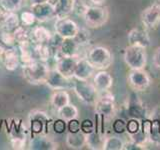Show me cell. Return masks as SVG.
<instances>
[{
	"mask_svg": "<svg viewBox=\"0 0 160 150\" xmlns=\"http://www.w3.org/2000/svg\"><path fill=\"white\" fill-rule=\"evenodd\" d=\"M50 67L48 63H45L42 61H35L22 65V74L23 77L26 81L30 84L38 85L45 83Z\"/></svg>",
	"mask_w": 160,
	"mask_h": 150,
	"instance_id": "6da1fadb",
	"label": "cell"
},
{
	"mask_svg": "<svg viewBox=\"0 0 160 150\" xmlns=\"http://www.w3.org/2000/svg\"><path fill=\"white\" fill-rule=\"evenodd\" d=\"M10 144H11V147L15 150H22L26 148L27 139L19 138V137H11L10 138Z\"/></svg>",
	"mask_w": 160,
	"mask_h": 150,
	"instance_id": "f35d334b",
	"label": "cell"
},
{
	"mask_svg": "<svg viewBox=\"0 0 160 150\" xmlns=\"http://www.w3.org/2000/svg\"><path fill=\"white\" fill-rule=\"evenodd\" d=\"M141 22L145 29H154L160 23V4L154 3L141 13Z\"/></svg>",
	"mask_w": 160,
	"mask_h": 150,
	"instance_id": "30bf717a",
	"label": "cell"
},
{
	"mask_svg": "<svg viewBox=\"0 0 160 150\" xmlns=\"http://www.w3.org/2000/svg\"><path fill=\"white\" fill-rule=\"evenodd\" d=\"M50 103L54 109L59 110L60 108L64 107L65 105L70 103V96L69 93L65 89L55 90L50 97Z\"/></svg>",
	"mask_w": 160,
	"mask_h": 150,
	"instance_id": "d4e9b609",
	"label": "cell"
},
{
	"mask_svg": "<svg viewBox=\"0 0 160 150\" xmlns=\"http://www.w3.org/2000/svg\"><path fill=\"white\" fill-rule=\"evenodd\" d=\"M14 33V37L15 40H16V43L20 44V43H23L25 41H29L30 40V32L27 30L26 26H19L13 31Z\"/></svg>",
	"mask_w": 160,
	"mask_h": 150,
	"instance_id": "d6a6232c",
	"label": "cell"
},
{
	"mask_svg": "<svg viewBox=\"0 0 160 150\" xmlns=\"http://www.w3.org/2000/svg\"><path fill=\"white\" fill-rule=\"evenodd\" d=\"M52 32L44 26H35L30 32V40L36 44H48L52 37Z\"/></svg>",
	"mask_w": 160,
	"mask_h": 150,
	"instance_id": "44dd1931",
	"label": "cell"
},
{
	"mask_svg": "<svg viewBox=\"0 0 160 150\" xmlns=\"http://www.w3.org/2000/svg\"><path fill=\"white\" fill-rule=\"evenodd\" d=\"M128 44L139 46L143 48H147L150 45V37L145 30L139 28H133L128 32L127 35Z\"/></svg>",
	"mask_w": 160,
	"mask_h": 150,
	"instance_id": "2e32d148",
	"label": "cell"
},
{
	"mask_svg": "<svg viewBox=\"0 0 160 150\" xmlns=\"http://www.w3.org/2000/svg\"><path fill=\"white\" fill-rule=\"evenodd\" d=\"M53 120L42 110H33L29 113L28 124L30 132L35 134H47V130L52 127Z\"/></svg>",
	"mask_w": 160,
	"mask_h": 150,
	"instance_id": "5b68a950",
	"label": "cell"
},
{
	"mask_svg": "<svg viewBox=\"0 0 160 150\" xmlns=\"http://www.w3.org/2000/svg\"><path fill=\"white\" fill-rule=\"evenodd\" d=\"M74 3L75 0H56L53 4L56 18L69 17V15L73 13Z\"/></svg>",
	"mask_w": 160,
	"mask_h": 150,
	"instance_id": "cb8c5ba5",
	"label": "cell"
},
{
	"mask_svg": "<svg viewBox=\"0 0 160 150\" xmlns=\"http://www.w3.org/2000/svg\"><path fill=\"white\" fill-rule=\"evenodd\" d=\"M93 84L98 92H103L110 90L113 84V78L105 70H99L93 76Z\"/></svg>",
	"mask_w": 160,
	"mask_h": 150,
	"instance_id": "e0dca14e",
	"label": "cell"
},
{
	"mask_svg": "<svg viewBox=\"0 0 160 150\" xmlns=\"http://www.w3.org/2000/svg\"><path fill=\"white\" fill-rule=\"evenodd\" d=\"M52 128L55 133L61 134L66 130V121H64L61 118H59L56 121H53L52 123Z\"/></svg>",
	"mask_w": 160,
	"mask_h": 150,
	"instance_id": "b9f144b4",
	"label": "cell"
},
{
	"mask_svg": "<svg viewBox=\"0 0 160 150\" xmlns=\"http://www.w3.org/2000/svg\"><path fill=\"white\" fill-rule=\"evenodd\" d=\"M93 5H102L105 0H89Z\"/></svg>",
	"mask_w": 160,
	"mask_h": 150,
	"instance_id": "7dc6e473",
	"label": "cell"
},
{
	"mask_svg": "<svg viewBox=\"0 0 160 150\" xmlns=\"http://www.w3.org/2000/svg\"><path fill=\"white\" fill-rule=\"evenodd\" d=\"M82 18L89 28H100L108 21L109 12L107 7L92 4L88 6Z\"/></svg>",
	"mask_w": 160,
	"mask_h": 150,
	"instance_id": "277c9868",
	"label": "cell"
},
{
	"mask_svg": "<svg viewBox=\"0 0 160 150\" xmlns=\"http://www.w3.org/2000/svg\"><path fill=\"white\" fill-rule=\"evenodd\" d=\"M89 5L83 1V0H75L74 7H73V13H75L77 16L83 17L84 13L86 12V9L88 8Z\"/></svg>",
	"mask_w": 160,
	"mask_h": 150,
	"instance_id": "74e56055",
	"label": "cell"
},
{
	"mask_svg": "<svg viewBox=\"0 0 160 150\" xmlns=\"http://www.w3.org/2000/svg\"><path fill=\"white\" fill-rule=\"evenodd\" d=\"M7 12L4 11L3 9H0V28L2 27V24L4 22V19H5V16H6Z\"/></svg>",
	"mask_w": 160,
	"mask_h": 150,
	"instance_id": "bcb514c9",
	"label": "cell"
},
{
	"mask_svg": "<svg viewBox=\"0 0 160 150\" xmlns=\"http://www.w3.org/2000/svg\"><path fill=\"white\" fill-rule=\"evenodd\" d=\"M146 145H143V144H140L133 141V140L130 139L129 141L125 142L124 143V146H123V150H144L146 149Z\"/></svg>",
	"mask_w": 160,
	"mask_h": 150,
	"instance_id": "60d3db41",
	"label": "cell"
},
{
	"mask_svg": "<svg viewBox=\"0 0 160 150\" xmlns=\"http://www.w3.org/2000/svg\"><path fill=\"white\" fill-rule=\"evenodd\" d=\"M78 58H79L78 56H63L61 59H59L55 63L54 68L58 72L61 73L63 76H65L68 79H72Z\"/></svg>",
	"mask_w": 160,
	"mask_h": 150,
	"instance_id": "5bb4252c",
	"label": "cell"
},
{
	"mask_svg": "<svg viewBox=\"0 0 160 150\" xmlns=\"http://www.w3.org/2000/svg\"><path fill=\"white\" fill-rule=\"evenodd\" d=\"M72 79H68L65 76L58 72L55 68H50L48 76L45 80V84L47 85L49 88L53 90H60V89H65L70 87V83H71Z\"/></svg>",
	"mask_w": 160,
	"mask_h": 150,
	"instance_id": "4fadbf2b",
	"label": "cell"
},
{
	"mask_svg": "<svg viewBox=\"0 0 160 150\" xmlns=\"http://www.w3.org/2000/svg\"><path fill=\"white\" fill-rule=\"evenodd\" d=\"M34 45V54L35 58L38 61H42L45 63H48L49 60L52 57V50L48 44H36Z\"/></svg>",
	"mask_w": 160,
	"mask_h": 150,
	"instance_id": "4316f807",
	"label": "cell"
},
{
	"mask_svg": "<svg viewBox=\"0 0 160 150\" xmlns=\"http://www.w3.org/2000/svg\"><path fill=\"white\" fill-rule=\"evenodd\" d=\"M2 64L5 67V69L8 70V71H15L20 64L18 48H16L15 46L7 47L6 51H5Z\"/></svg>",
	"mask_w": 160,
	"mask_h": 150,
	"instance_id": "ac0fdd59",
	"label": "cell"
},
{
	"mask_svg": "<svg viewBox=\"0 0 160 150\" xmlns=\"http://www.w3.org/2000/svg\"><path fill=\"white\" fill-rule=\"evenodd\" d=\"M80 45L74 38H64L59 47V52L62 56H79Z\"/></svg>",
	"mask_w": 160,
	"mask_h": 150,
	"instance_id": "7402d4cb",
	"label": "cell"
},
{
	"mask_svg": "<svg viewBox=\"0 0 160 150\" xmlns=\"http://www.w3.org/2000/svg\"><path fill=\"white\" fill-rule=\"evenodd\" d=\"M31 4H37V3H42V2H46L48 0H29Z\"/></svg>",
	"mask_w": 160,
	"mask_h": 150,
	"instance_id": "c3c4849f",
	"label": "cell"
},
{
	"mask_svg": "<svg viewBox=\"0 0 160 150\" xmlns=\"http://www.w3.org/2000/svg\"><path fill=\"white\" fill-rule=\"evenodd\" d=\"M66 145L72 149H81L86 146V134L79 130L77 132H68L66 135Z\"/></svg>",
	"mask_w": 160,
	"mask_h": 150,
	"instance_id": "603a6c76",
	"label": "cell"
},
{
	"mask_svg": "<svg viewBox=\"0 0 160 150\" xmlns=\"http://www.w3.org/2000/svg\"><path fill=\"white\" fill-rule=\"evenodd\" d=\"M152 61H153L154 66L156 68H158V69H160V47H157L156 49L154 50Z\"/></svg>",
	"mask_w": 160,
	"mask_h": 150,
	"instance_id": "ee69618b",
	"label": "cell"
},
{
	"mask_svg": "<svg viewBox=\"0 0 160 150\" xmlns=\"http://www.w3.org/2000/svg\"><path fill=\"white\" fill-rule=\"evenodd\" d=\"M23 6V0H0V7L6 12H18Z\"/></svg>",
	"mask_w": 160,
	"mask_h": 150,
	"instance_id": "4dcf8cb0",
	"label": "cell"
},
{
	"mask_svg": "<svg viewBox=\"0 0 160 150\" xmlns=\"http://www.w3.org/2000/svg\"><path fill=\"white\" fill-rule=\"evenodd\" d=\"M89 63L96 70H105L111 66L113 56L110 50L101 45L91 47L85 56Z\"/></svg>",
	"mask_w": 160,
	"mask_h": 150,
	"instance_id": "7a4b0ae2",
	"label": "cell"
},
{
	"mask_svg": "<svg viewBox=\"0 0 160 150\" xmlns=\"http://www.w3.org/2000/svg\"><path fill=\"white\" fill-rule=\"evenodd\" d=\"M127 80L130 88L136 92L146 90L151 83L149 74L144 69H130Z\"/></svg>",
	"mask_w": 160,
	"mask_h": 150,
	"instance_id": "ba28073f",
	"label": "cell"
},
{
	"mask_svg": "<svg viewBox=\"0 0 160 150\" xmlns=\"http://www.w3.org/2000/svg\"><path fill=\"white\" fill-rule=\"evenodd\" d=\"M18 51L20 63L22 65L29 64L36 60L34 54V45L33 42H31V40L18 44Z\"/></svg>",
	"mask_w": 160,
	"mask_h": 150,
	"instance_id": "ffe728a7",
	"label": "cell"
},
{
	"mask_svg": "<svg viewBox=\"0 0 160 150\" xmlns=\"http://www.w3.org/2000/svg\"><path fill=\"white\" fill-rule=\"evenodd\" d=\"M20 22L22 23L23 26H32L36 22V18H35V15L31 10L30 11H23L20 15Z\"/></svg>",
	"mask_w": 160,
	"mask_h": 150,
	"instance_id": "d590c367",
	"label": "cell"
},
{
	"mask_svg": "<svg viewBox=\"0 0 160 150\" xmlns=\"http://www.w3.org/2000/svg\"><path fill=\"white\" fill-rule=\"evenodd\" d=\"M57 113H58L59 118H61L62 120H64V121H66V122L70 121V120H72V119H76L79 115L77 107L71 103L65 105L64 107L57 110Z\"/></svg>",
	"mask_w": 160,
	"mask_h": 150,
	"instance_id": "83f0119b",
	"label": "cell"
},
{
	"mask_svg": "<svg viewBox=\"0 0 160 150\" xmlns=\"http://www.w3.org/2000/svg\"><path fill=\"white\" fill-rule=\"evenodd\" d=\"M79 30L77 23L69 17L56 18L54 23V31L62 38H74Z\"/></svg>",
	"mask_w": 160,
	"mask_h": 150,
	"instance_id": "9c48e42d",
	"label": "cell"
},
{
	"mask_svg": "<svg viewBox=\"0 0 160 150\" xmlns=\"http://www.w3.org/2000/svg\"><path fill=\"white\" fill-rule=\"evenodd\" d=\"M0 42L6 47H13L15 44H17L12 31H6V30L1 29H0Z\"/></svg>",
	"mask_w": 160,
	"mask_h": 150,
	"instance_id": "836d02e7",
	"label": "cell"
},
{
	"mask_svg": "<svg viewBox=\"0 0 160 150\" xmlns=\"http://www.w3.org/2000/svg\"><path fill=\"white\" fill-rule=\"evenodd\" d=\"M127 110L130 117H136L139 119H142L143 117H145V113H146L142 101L136 94H133L129 97Z\"/></svg>",
	"mask_w": 160,
	"mask_h": 150,
	"instance_id": "d6986e66",
	"label": "cell"
},
{
	"mask_svg": "<svg viewBox=\"0 0 160 150\" xmlns=\"http://www.w3.org/2000/svg\"><path fill=\"white\" fill-rule=\"evenodd\" d=\"M141 122L142 119H139L136 117H130L127 120L126 132L128 133L129 136H132V135H135L141 131Z\"/></svg>",
	"mask_w": 160,
	"mask_h": 150,
	"instance_id": "1f68e13d",
	"label": "cell"
},
{
	"mask_svg": "<svg viewBox=\"0 0 160 150\" xmlns=\"http://www.w3.org/2000/svg\"><path fill=\"white\" fill-rule=\"evenodd\" d=\"M30 10L33 12V14L35 15V18H36V21L38 22H46L54 18L56 19L54 5L53 3L49 1L37 3V4H31Z\"/></svg>",
	"mask_w": 160,
	"mask_h": 150,
	"instance_id": "8fae6325",
	"label": "cell"
},
{
	"mask_svg": "<svg viewBox=\"0 0 160 150\" xmlns=\"http://www.w3.org/2000/svg\"><path fill=\"white\" fill-rule=\"evenodd\" d=\"M67 128H68V132H77L80 130V122L76 119H72L68 121V125H67Z\"/></svg>",
	"mask_w": 160,
	"mask_h": 150,
	"instance_id": "7bdbcfd3",
	"label": "cell"
},
{
	"mask_svg": "<svg viewBox=\"0 0 160 150\" xmlns=\"http://www.w3.org/2000/svg\"><path fill=\"white\" fill-rule=\"evenodd\" d=\"M95 112L104 118H111L115 113L114 96L112 93L107 91L98 92V98L94 104Z\"/></svg>",
	"mask_w": 160,
	"mask_h": 150,
	"instance_id": "52a82bcc",
	"label": "cell"
},
{
	"mask_svg": "<svg viewBox=\"0 0 160 150\" xmlns=\"http://www.w3.org/2000/svg\"><path fill=\"white\" fill-rule=\"evenodd\" d=\"M73 90L77 97L87 105H94L98 98V91L95 88L93 82L88 80H77L73 82Z\"/></svg>",
	"mask_w": 160,
	"mask_h": 150,
	"instance_id": "8992f818",
	"label": "cell"
},
{
	"mask_svg": "<svg viewBox=\"0 0 160 150\" xmlns=\"http://www.w3.org/2000/svg\"><path fill=\"white\" fill-rule=\"evenodd\" d=\"M123 59L130 69H144L147 64L146 48L128 45L124 49Z\"/></svg>",
	"mask_w": 160,
	"mask_h": 150,
	"instance_id": "3957f363",
	"label": "cell"
},
{
	"mask_svg": "<svg viewBox=\"0 0 160 150\" xmlns=\"http://www.w3.org/2000/svg\"><path fill=\"white\" fill-rule=\"evenodd\" d=\"M28 148L31 150H56L58 143L47 134H35L30 139Z\"/></svg>",
	"mask_w": 160,
	"mask_h": 150,
	"instance_id": "7c38bea8",
	"label": "cell"
},
{
	"mask_svg": "<svg viewBox=\"0 0 160 150\" xmlns=\"http://www.w3.org/2000/svg\"><path fill=\"white\" fill-rule=\"evenodd\" d=\"M95 69L85 57H79L74 70L73 78L77 80H89L95 74Z\"/></svg>",
	"mask_w": 160,
	"mask_h": 150,
	"instance_id": "9a60e30c",
	"label": "cell"
},
{
	"mask_svg": "<svg viewBox=\"0 0 160 150\" xmlns=\"http://www.w3.org/2000/svg\"><path fill=\"white\" fill-rule=\"evenodd\" d=\"M150 119H154V118H157V119H160V105H158L157 107H155L153 110H152V113L150 115V117H148Z\"/></svg>",
	"mask_w": 160,
	"mask_h": 150,
	"instance_id": "f6af8a7d",
	"label": "cell"
},
{
	"mask_svg": "<svg viewBox=\"0 0 160 150\" xmlns=\"http://www.w3.org/2000/svg\"><path fill=\"white\" fill-rule=\"evenodd\" d=\"M124 141L117 136H108L105 137L103 142V150H123Z\"/></svg>",
	"mask_w": 160,
	"mask_h": 150,
	"instance_id": "f546056e",
	"label": "cell"
},
{
	"mask_svg": "<svg viewBox=\"0 0 160 150\" xmlns=\"http://www.w3.org/2000/svg\"><path fill=\"white\" fill-rule=\"evenodd\" d=\"M80 130L85 134H89L95 131V123L90 119H85L82 122H80Z\"/></svg>",
	"mask_w": 160,
	"mask_h": 150,
	"instance_id": "ab89813d",
	"label": "cell"
},
{
	"mask_svg": "<svg viewBox=\"0 0 160 150\" xmlns=\"http://www.w3.org/2000/svg\"><path fill=\"white\" fill-rule=\"evenodd\" d=\"M48 1H49V2H51V3H53V4H54L55 2H56V0H48Z\"/></svg>",
	"mask_w": 160,
	"mask_h": 150,
	"instance_id": "681fc988",
	"label": "cell"
},
{
	"mask_svg": "<svg viewBox=\"0 0 160 150\" xmlns=\"http://www.w3.org/2000/svg\"><path fill=\"white\" fill-rule=\"evenodd\" d=\"M20 24V17L18 16L17 12H7L5 16L4 22L2 24L1 30H6V31H14Z\"/></svg>",
	"mask_w": 160,
	"mask_h": 150,
	"instance_id": "f1b7e54d",
	"label": "cell"
},
{
	"mask_svg": "<svg viewBox=\"0 0 160 150\" xmlns=\"http://www.w3.org/2000/svg\"><path fill=\"white\" fill-rule=\"evenodd\" d=\"M104 133H101L99 131H93L89 134H86V146L89 149L98 150L102 149L103 142H104Z\"/></svg>",
	"mask_w": 160,
	"mask_h": 150,
	"instance_id": "484cf974",
	"label": "cell"
},
{
	"mask_svg": "<svg viewBox=\"0 0 160 150\" xmlns=\"http://www.w3.org/2000/svg\"><path fill=\"white\" fill-rule=\"evenodd\" d=\"M74 39L76 40V42L80 45V46H83V45H86L90 41V33L87 29L85 28H80L76 34V36L74 37Z\"/></svg>",
	"mask_w": 160,
	"mask_h": 150,
	"instance_id": "e575fe53",
	"label": "cell"
},
{
	"mask_svg": "<svg viewBox=\"0 0 160 150\" xmlns=\"http://www.w3.org/2000/svg\"><path fill=\"white\" fill-rule=\"evenodd\" d=\"M126 123L127 121L123 118H117L115 119L112 123V130L117 134H122L126 132Z\"/></svg>",
	"mask_w": 160,
	"mask_h": 150,
	"instance_id": "8d00e7d4",
	"label": "cell"
}]
</instances>
